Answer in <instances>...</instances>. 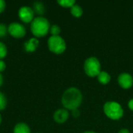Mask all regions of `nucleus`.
Instances as JSON below:
<instances>
[{
    "label": "nucleus",
    "instance_id": "nucleus-1",
    "mask_svg": "<svg viewBox=\"0 0 133 133\" xmlns=\"http://www.w3.org/2000/svg\"><path fill=\"white\" fill-rule=\"evenodd\" d=\"M83 101L81 92L76 87H70L66 90L62 97V104L68 110H76L80 106Z\"/></svg>",
    "mask_w": 133,
    "mask_h": 133
},
{
    "label": "nucleus",
    "instance_id": "nucleus-2",
    "mask_svg": "<svg viewBox=\"0 0 133 133\" xmlns=\"http://www.w3.org/2000/svg\"><path fill=\"white\" fill-rule=\"evenodd\" d=\"M30 30L34 37H43L49 32L50 23L46 18L43 16H38L34 18L31 22Z\"/></svg>",
    "mask_w": 133,
    "mask_h": 133
},
{
    "label": "nucleus",
    "instance_id": "nucleus-3",
    "mask_svg": "<svg viewBox=\"0 0 133 133\" xmlns=\"http://www.w3.org/2000/svg\"><path fill=\"white\" fill-rule=\"evenodd\" d=\"M105 115L112 120H118L123 116V109L122 106L114 101L107 102L104 106Z\"/></svg>",
    "mask_w": 133,
    "mask_h": 133
},
{
    "label": "nucleus",
    "instance_id": "nucleus-4",
    "mask_svg": "<svg viewBox=\"0 0 133 133\" xmlns=\"http://www.w3.org/2000/svg\"><path fill=\"white\" fill-rule=\"evenodd\" d=\"M48 46L49 50L57 55L62 54L66 48L65 40L60 36H51L48 41Z\"/></svg>",
    "mask_w": 133,
    "mask_h": 133
},
{
    "label": "nucleus",
    "instance_id": "nucleus-5",
    "mask_svg": "<svg viewBox=\"0 0 133 133\" xmlns=\"http://www.w3.org/2000/svg\"><path fill=\"white\" fill-rule=\"evenodd\" d=\"M84 71L90 77H95L99 75L101 71V63L95 57L87 58L84 63Z\"/></svg>",
    "mask_w": 133,
    "mask_h": 133
},
{
    "label": "nucleus",
    "instance_id": "nucleus-6",
    "mask_svg": "<svg viewBox=\"0 0 133 133\" xmlns=\"http://www.w3.org/2000/svg\"><path fill=\"white\" fill-rule=\"evenodd\" d=\"M9 34L15 38H22L26 34L25 27L19 23H11L8 26Z\"/></svg>",
    "mask_w": 133,
    "mask_h": 133
},
{
    "label": "nucleus",
    "instance_id": "nucleus-7",
    "mask_svg": "<svg viewBox=\"0 0 133 133\" xmlns=\"http://www.w3.org/2000/svg\"><path fill=\"white\" fill-rule=\"evenodd\" d=\"M18 16L19 19L26 23H30L34 20V12L33 9L29 6H22L18 12Z\"/></svg>",
    "mask_w": 133,
    "mask_h": 133
},
{
    "label": "nucleus",
    "instance_id": "nucleus-8",
    "mask_svg": "<svg viewBox=\"0 0 133 133\" xmlns=\"http://www.w3.org/2000/svg\"><path fill=\"white\" fill-rule=\"evenodd\" d=\"M118 81L119 85L124 89H129L133 85L132 76L127 72L120 74V76H118Z\"/></svg>",
    "mask_w": 133,
    "mask_h": 133
},
{
    "label": "nucleus",
    "instance_id": "nucleus-9",
    "mask_svg": "<svg viewBox=\"0 0 133 133\" xmlns=\"http://www.w3.org/2000/svg\"><path fill=\"white\" fill-rule=\"evenodd\" d=\"M69 114L66 109H58L54 113V120L59 124L64 123L69 118Z\"/></svg>",
    "mask_w": 133,
    "mask_h": 133
},
{
    "label": "nucleus",
    "instance_id": "nucleus-10",
    "mask_svg": "<svg viewBox=\"0 0 133 133\" xmlns=\"http://www.w3.org/2000/svg\"><path fill=\"white\" fill-rule=\"evenodd\" d=\"M38 44H39V41L37 38H35V37L30 38V40L26 41L24 44L25 50L27 52H34L37 49Z\"/></svg>",
    "mask_w": 133,
    "mask_h": 133
},
{
    "label": "nucleus",
    "instance_id": "nucleus-11",
    "mask_svg": "<svg viewBox=\"0 0 133 133\" xmlns=\"http://www.w3.org/2000/svg\"><path fill=\"white\" fill-rule=\"evenodd\" d=\"M13 133H30V129L26 123L20 122L14 127Z\"/></svg>",
    "mask_w": 133,
    "mask_h": 133
},
{
    "label": "nucleus",
    "instance_id": "nucleus-12",
    "mask_svg": "<svg viewBox=\"0 0 133 133\" xmlns=\"http://www.w3.org/2000/svg\"><path fill=\"white\" fill-rule=\"evenodd\" d=\"M97 79H98V81L101 83H102V84H107V83H108L110 82L111 76H110V75L108 72L102 71L97 76Z\"/></svg>",
    "mask_w": 133,
    "mask_h": 133
},
{
    "label": "nucleus",
    "instance_id": "nucleus-13",
    "mask_svg": "<svg viewBox=\"0 0 133 133\" xmlns=\"http://www.w3.org/2000/svg\"><path fill=\"white\" fill-rule=\"evenodd\" d=\"M70 12L72 13V15L75 17H80L82 15H83V9L82 8L77 5V4H75L70 9Z\"/></svg>",
    "mask_w": 133,
    "mask_h": 133
},
{
    "label": "nucleus",
    "instance_id": "nucleus-14",
    "mask_svg": "<svg viewBox=\"0 0 133 133\" xmlns=\"http://www.w3.org/2000/svg\"><path fill=\"white\" fill-rule=\"evenodd\" d=\"M34 12L39 14V15H42L44 12V6L41 2H36L34 3Z\"/></svg>",
    "mask_w": 133,
    "mask_h": 133
},
{
    "label": "nucleus",
    "instance_id": "nucleus-15",
    "mask_svg": "<svg viewBox=\"0 0 133 133\" xmlns=\"http://www.w3.org/2000/svg\"><path fill=\"white\" fill-rule=\"evenodd\" d=\"M58 3L64 8L71 9L76 4V2L74 0H60V1H58Z\"/></svg>",
    "mask_w": 133,
    "mask_h": 133
},
{
    "label": "nucleus",
    "instance_id": "nucleus-16",
    "mask_svg": "<svg viewBox=\"0 0 133 133\" xmlns=\"http://www.w3.org/2000/svg\"><path fill=\"white\" fill-rule=\"evenodd\" d=\"M61 32V29L58 25H52L50 27V33L52 36H59V34Z\"/></svg>",
    "mask_w": 133,
    "mask_h": 133
},
{
    "label": "nucleus",
    "instance_id": "nucleus-17",
    "mask_svg": "<svg viewBox=\"0 0 133 133\" xmlns=\"http://www.w3.org/2000/svg\"><path fill=\"white\" fill-rule=\"evenodd\" d=\"M7 55V48L6 46L0 41V60L4 58Z\"/></svg>",
    "mask_w": 133,
    "mask_h": 133
},
{
    "label": "nucleus",
    "instance_id": "nucleus-18",
    "mask_svg": "<svg viewBox=\"0 0 133 133\" xmlns=\"http://www.w3.org/2000/svg\"><path fill=\"white\" fill-rule=\"evenodd\" d=\"M6 107V98L4 94L0 92V111H2Z\"/></svg>",
    "mask_w": 133,
    "mask_h": 133
},
{
    "label": "nucleus",
    "instance_id": "nucleus-19",
    "mask_svg": "<svg viewBox=\"0 0 133 133\" xmlns=\"http://www.w3.org/2000/svg\"><path fill=\"white\" fill-rule=\"evenodd\" d=\"M8 32V28L6 27L5 24L0 23V37H4Z\"/></svg>",
    "mask_w": 133,
    "mask_h": 133
},
{
    "label": "nucleus",
    "instance_id": "nucleus-20",
    "mask_svg": "<svg viewBox=\"0 0 133 133\" xmlns=\"http://www.w3.org/2000/svg\"><path fill=\"white\" fill-rule=\"evenodd\" d=\"M5 9V3L3 0H0V13H2Z\"/></svg>",
    "mask_w": 133,
    "mask_h": 133
},
{
    "label": "nucleus",
    "instance_id": "nucleus-21",
    "mask_svg": "<svg viewBox=\"0 0 133 133\" xmlns=\"http://www.w3.org/2000/svg\"><path fill=\"white\" fill-rule=\"evenodd\" d=\"M5 69V63L2 60H0V72H3Z\"/></svg>",
    "mask_w": 133,
    "mask_h": 133
},
{
    "label": "nucleus",
    "instance_id": "nucleus-22",
    "mask_svg": "<svg viewBox=\"0 0 133 133\" xmlns=\"http://www.w3.org/2000/svg\"><path fill=\"white\" fill-rule=\"evenodd\" d=\"M80 115V112L78 109H76V110H73L72 111V115L74 118H78Z\"/></svg>",
    "mask_w": 133,
    "mask_h": 133
},
{
    "label": "nucleus",
    "instance_id": "nucleus-23",
    "mask_svg": "<svg viewBox=\"0 0 133 133\" xmlns=\"http://www.w3.org/2000/svg\"><path fill=\"white\" fill-rule=\"evenodd\" d=\"M129 108H130V110L133 111V99H131L129 101Z\"/></svg>",
    "mask_w": 133,
    "mask_h": 133
},
{
    "label": "nucleus",
    "instance_id": "nucleus-24",
    "mask_svg": "<svg viewBox=\"0 0 133 133\" xmlns=\"http://www.w3.org/2000/svg\"><path fill=\"white\" fill-rule=\"evenodd\" d=\"M118 133H129V131L126 129H122L118 132Z\"/></svg>",
    "mask_w": 133,
    "mask_h": 133
},
{
    "label": "nucleus",
    "instance_id": "nucleus-25",
    "mask_svg": "<svg viewBox=\"0 0 133 133\" xmlns=\"http://www.w3.org/2000/svg\"><path fill=\"white\" fill-rule=\"evenodd\" d=\"M2 83H3V78H2V75L0 74V87L2 85Z\"/></svg>",
    "mask_w": 133,
    "mask_h": 133
},
{
    "label": "nucleus",
    "instance_id": "nucleus-26",
    "mask_svg": "<svg viewBox=\"0 0 133 133\" xmlns=\"http://www.w3.org/2000/svg\"><path fill=\"white\" fill-rule=\"evenodd\" d=\"M83 133H96L94 132H90V131H87V132H85Z\"/></svg>",
    "mask_w": 133,
    "mask_h": 133
},
{
    "label": "nucleus",
    "instance_id": "nucleus-27",
    "mask_svg": "<svg viewBox=\"0 0 133 133\" xmlns=\"http://www.w3.org/2000/svg\"><path fill=\"white\" fill-rule=\"evenodd\" d=\"M1 122H2V116L0 115V125H1Z\"/></svg>",
    "mask_w": 133,
    "mask_h": 133
}]
</instances>
